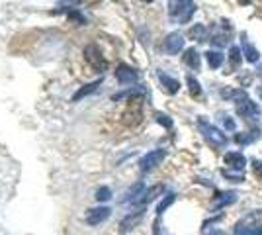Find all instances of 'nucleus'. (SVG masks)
Here are the masks:
<instances>
[{
  "label": "nucleus",
  "instance_id": "obj_32",
  "mask_svg": "<svg viewBox=\"0 0 262 235\" xmlns=\"http://www.w3.org/2000/svg\"><path fill=\"white\" fill-rule=\"evenodd\" d=\"M258 94H260V98H262V87H258Z\"/></svg>",
  "mask_w": 262,
  "mask_h": 235
},
{
  "label": "nucleus",
  "instance_id": "obj_19",
  "mask_svg": "<svg viewBox=\"0 0 262 235\" xmlns=\"http://www.w3.org/2000/svg\"><path fill=\"white\" fill-rule=\"evenodd\" d=\"M100 84H102V78H98V80H94V82H90V84H86V87H82V89H78L77 92H75V96H73V102H80L84 96H88V94H92L94 90L98 89Z\"/></svg>",
  "mask_w": 262,
  "mask_h": 235
},
{
  "label": "nucleus",
  "instance_id": "obj_5",
  "mask_svg": "<svg viewBox=\"0 0 262 235\" xmlns=\"http://www.w3.org/2000/svg\"><path fill=\"white\" fill-rule=\"evenodd\" d=\"M164 157H166V151H164V149H153V151H149L147 155H143L141 161H139L141 173H149V170L157 168L164 161Z\"/></svg>",
  "mask_w": 262,
  "mask_h": 235
},
{
  "label": "nucleus",
  "instance_id": "obj_26",
  "mask_svg": "<svg viewBox=\"0 0 262 235\" xmlns=\"http://www.w3.org/2000/svg\"><path fill=\"white\" fill-rule=\"evenodd\" d=\"M98 202H108L110 198H112V190H110L108 186H102V188H98L96 190V196H94Z\"/></svg>",
  "mask_w": 262,
  "mask_h": 235
},
{
  "label": "nucleus",
  "instance_id": "obj_2",
  "mask_svg": "<svg viewBox=\"0 0 262 235\" xmlns=\"http://www.w3.org/2000/svg\"><path fill=\"white\" fill-rule=\"evenodd\" d=\"M235 235H262V210L247 213L235 224Z\"/></svg>",
  "mask_w": 262,
  "mask_h": 235
},
{
  "label": "nucleus",
  "instance_id": "obj_28",
  "mask_svg": "<svg viewBox=\"0 0 262 235\" xmlns=\"http://www.w3.org/2000/svg\"><path fill=\"white\" fill-rule=\"evenodd\" d=\"M223 125H225V130H229V132H235L237 130V123L233 118H223Z\"/></svg>",
  "mask_w": 262,
  "mask_h": 235
},
{
  "label": "nucleus",
  "instance_id": "obj_24",
  "mask_svg": "<svg viewBox=\"0 0 262 235\" xmlns=\"http://www.w3.org/2000/svg\"><path fill=\"white\" fill-rule=\"evenodd\" d=\"M221 175H223V179L231 180V182H243V180H245V175H243V173H237V170H227V168H223Z\"/></svg>",
  "mask_w": 262,
  "mask_h": 235
},
{
  "label": "nucleus",
  "instance_id": "obj_15",
  "mask_svg": "<svg viewBox=\"0 0 262 235\" xmlns=\"http://www.w3.org/2000/svg\"><path fill=\"white\" fill-rule=\"evenodd\" d=\"M159 80H161V84H163L164 90H166L168 94H176V92L180 90V82H178L176 78L168 77V75L163 73V71H159Z\"/></svg>",
  "mask_w": 262,
  "mask_h": 235
},
{
  "label": "nucleus",
  "instance_id": "obj_9",
  "mask_svg": "<svg viewBox=\"0 0 262 235\" xmlns=\"http://www.w3.org/2000/svg\"><path fill=\"white\" fill-rule=\"evenodd\" d=\"M116 78L120 84H133L137 82V71L129 65H120L116 69Z\"/></svg>",
  "mask_w": 262,
  "mask_h": 235
},
{
  "label": "nucleus",
  "instance_id": "obj_8",
  "mask_svg": "<svg viewBox=\"0 0 262 235\" xmlns=\"http://www.w3.org/2000/svg\"><path fill=\"white\" fill-rule=\"evenodd\" d=\"M225 165L229 167V170H237V173H243L245 167H247V159L243 153L239 151H231V153H225Z\"/></svg>",
  "mask_w": 262,
  "mask_h": 235
},
{
  "label": "nucleus",
  "instance_id": "obj_31",
  "mask_svg": "<svg viewBox=\"0 0 262 235\" xmlns=\"http://www.w3.org/2000/svg\"><path fill=\"white\" fill-rule=\"evenodd\" d=\"M69 16H71V18H73V20H77L78 24H84V22H86V18H84V16H80V14H78V12H71V14H69Z\"/></svg>",
  "mask_w": 262,
  "mask_h": 235
},
{
  "label": "nucleus",
  "instance_id": "obj_20",
  "mask_svg": "<svg viewBox=\"0 0 262 235\" xmlns=\"http://www.w3.org/2000/svg\"><path fill=\"white\" fill-rule=\"evenodd\" d=\"M206 59H208V65L211 69H219L223 65V53L221 51H213V49H209L208 53H206Z\"/></svg>",
  "mask_w": 262,
  "mask_h": 235
},
{
  "label": "nucleus",
  "instance_id": "obj_25",
  "mask_svg": "<svg viewBox=\"0 0 262 235\" xmlns=\"http://www.w3.org/2000/svg\"><path fill=\"white\" fill-rule=\"evenodd\" d=\"M174 198H176V194H172V192H170V194H166V196L163 198V202H161V204L157 206V213L161 216V213H163L164 210H166V208H168V206H170V204L174 202Z\"/></svg>",
  "mask_w": 262,
  "mask_h": 235
},
{
  "label": "nucleus",
  "instance_id": "obj_30",
  "mask_svg": "<svg viewBox=\"0 0 262 235\" xmlns=\"http://www.w3.org/2000/svg\"><path fill=\"white\" fill-rule=\"evenodd\" d=\"M211 44H215V45H225V44H227V41H225V35H223V34L213 35V37H211Z\"/></svg>",
  "mask_w": 262,
  "mask_h": 235
},
{
  "label": "nucleus",
  "instance_id": "obj_33",
  "mask_svg": "<svg viewBox=\"0 0 262 235\" xmlns=\"http://www.w3.org/2000/svg\"><path fill=\"white\" fill-rule=\"evenodd\" d=\"M143 2H155V0H143Z\"/></svg>",
  "mask_w": 262,
  "mask_h": 235
},
{
  "label": "nucleus",
  "instance_id": "obj_6",
  "mask_svg": "<svg viewBox=\"0 0 262 235\" xmlns=\"http://www.w3.org/2000/svg\"><path fill=\"white\" fill-rule=\"evenodd\" d=\"M182 47H184V35L180 34V32H172V34L166 35V39H164V51L168 55H178L182 51Z\"/></svg>",
  "mask_w": 262,
  "mask_h": 235
},
{
  "label": "nucleus",
  "instance_id": "obj_1",
  "mask_svg": "<svg viewBox=\"0 0 262 235\" xmlns=\"http://www.w3.org/2000/svg\"><path fill=\"white\" fill-rule=\"evenodd\" d=\"M198 130H200L202 137H204L213 149H225V147H227V141H229L227 135L223 134L221 130H217L213 123H209L206 118H198Z\"/></svg>",
  "mask_w": 262,
  "mask_h": 235
},
{
  "label": "nucleus",
  "instance_id": "obj_22",
  "mask_svg": "<svg viewBox=\"0 0 262 235\" xmlns=\"http://www.w3.org/2000/svg\"><path fill=\"white\" fill-rule=\"evenodd\" d=\"M241 61H243V57H241V49L239 47H231L229 49V69H227V73H231L233 69L239 67Z\"/></svg>",
  "mask_w": 262,
  "mask_h": 235
},
{
  "label": "nucleus",
  "instance_id": "obj_14",
  "mask_svg": "<svg viewBox=\"0 0 262 235\" xmlns=\"http://www.w3.org/2000/svg\"><path fill=\"white\" fill-rule=\"evenodd\" d=\"M143 192H145V184H143V182H137V184H133L129 190L123 194L121 202H131V204H137V202L141 200Z\"/></svg>",
  "mask_w": 262,
  "mask_h": 235
},
{
  "label": "nucleus",
  "instance_id": "obj_23",
  "mask_svg": "<svg viewBox=\"0 0 262 235\" xmlns=\"http://www.w3.org/2000/svg\"><path fill=\"white\" fill-rule=\"evenodd\" d=\"M186 82H188V90H190L192 98H200V96H202V84H200L192 75L186 77Z\"/></svg>",
  "mask_w": 262,
  "mask_h": 235
},
{
  "label": "nucleus",
  "instance_id": "obj_29",
  "mask_svg": "<svg viewBox=\"0 0 262 235\" xmlns=\"http://www.w3.org/2000/svg\"><path fill=\"white\" fill-rule=\"evenodd\" d=\"M252 168H254V175L262 179V163L258 161V159H254V161H252Z\"/></svg>",
  "mask_w": 262,
  "mask_h": 235
},
{
  "label": "nucleus",
  "instance_id": "obj_17",
  "mask_svg": "<svg viewBox=\"0 0 262 235\" xmlns=\"http://www.w3.org/2000/svg\"><path fill=\"white\" fill-rule=\"evenodd\" d=\"M164 192V186L163 184H157V186H151L149 190L143 192L141 200L137 202V204H141V206H147V204H151L153 200H157L159 198V194H163Z\"/></svg>",
  "mask_w": 262,
  "mask_h": 235
},
{
  "label": "nucleus",
  "instance_id": "obj_11",
  "mask_svg": "<svg viewBox=\"0 0 262 235\" xmlns=\"http://www.w3.org/2000/svg\"><path fill=\"white\" fill-rule=\"evenodd\" d=\"M237 192L235 190H227V192H217V196H213V210H221L225 206H231L237 202Z\"/></svg>",
  "mask_w": 262,
  "mask_h": 235
},
{
  "label": "nucleus",
  "instance_id": "obj_21",
  "mask_svg": "<svg viewBox=\"0 0 262 235\" xmlns=\"http://www.w3.org/2000/svg\"><path fill=\"white\" fill-rule=\"evenodd\" d=\"M188 35H190L192 39H196V41H206V39H208V30H206L204 24H196V26L188 32Z\"/></svg>",
  "mask_w": 262,
  "mask_h": 235
},
{
  "label": "nucleus",
  "instance_id": "obj_27",
  "mask_svg": "<svg viewBox=\"0 0 262 235\" xmlns=\"http://www.w3.org/2000/svg\"><path fill=\"white\" fill-rule=\"evenodd\" d=\"M157 122L161 123V125H164V127H168V130L172 127V120L166 114H157Z\"/></svg>",
  "mask_w": 262,
  "mask_h": 235
},
{
  "label": "nucleus",
  "instance_id": "obj_7",
  "mask_svg": "<svg viewBox=\"0 0 262 235\" xmlns=\"http://www.w3.org/2000/svg\"><path fill=\"white\" fill-rule=\"evenodd\" d=\"M84 57H86V61L96 71H100V73L106 71V61H104V57H102V53H100V49L96 45H88L86 49H84Z\"/></svg>",
  "mask_w": 262,
  "mask_h": 235
},
{
  "label": "nucleus",
  "instance_id": "obj_16",
  "mask_svg": "<svg viewBox=\"0 0 262 235\" xmlns=\"http://www.w3.org/2000/svg\"><path fill=\"white\" fill-rule=\"evenodd\" d=\"M184 63L188 65V67L192 69V71H200V67H202V59H200V53H198L194 47H190V49H186L184 53Z\"/></svg>",
  "mask_w": 262,
  "mask_h": 235
},
{
  "label": "nucleus",
  "instance_id": "obj_3",
  "mask_svg": "<svg viewBox=\"0 0 262 235\" xmlns=\"http://www.w3.org/2000/svg\"><path fill=\"white\" fill-rule=\"evenodd\" d=\"M196 12L194 0H170L168 2V14L174 22L186 24Z\"/></svg>",
  "mask_w": 262,
  "mask_h": 235
},
{
  "label": "nucleus",
  "instance_id": "obj_12",
  "mask_svg": "<svg viewBox=\"0 0 262 235\" xmlns=\"http://www.w3.org/2000/svg\"><path fill=\"white\" fill-rule=\"evenodd\" d=\"M143 213H145V210H137V212H131L129 216H125V218L121 220V224H120L121 233H127V231H131V229H133V227H135V225L143 220Z\"/></svg>",
  "mask_w": 262,
  "mask_h": 235
},
{
  "label": "nucleus",
  "instance_id": "obj_10",
  "mask_svg": "<svg viewBox=\"0 0 262 235\" xmlns=\"http://www.w3.org/2000/svg\"><path fill=\"white\" fill-rule=\"evenodd\" d=\"M110 208L106 206H100V208H92V210H88V216H86V224L88 225H100L102 222H106L110 218Z\"/></svg>",
  "mask_w": 262,
  "mask_h": 235
},
{
  "label": "nucleus",
  "instance_id": "obj_18",
  "mask_svg": "<svg viewBox=\"0 0 262 235\" xmlns=\"http://www.w3.org/2000/svg\"><path fill=\"white\" fill-rule=\"evenodd\" d=\"M221 96L225 98V100H231V102H241V100H245V98H249L247 96V92L245 90H241V89H223L221 90Z\"/></svg>",
  "mask_w": 262,
  "mask_h": 235
},
{
  "label": "nucleus",
  "instance_id": "obj_13",
  "mask_svg": "<svg viewBox=\"0 0 262 235\" xmlns=\"http://www.w3.org/2000/svg\"><path fill=\"white\" fill-rule=\"evenodd\" d=\"M241 44H243V53H245V59H247L249 63H256V61L260 59V53H258V49H256V47H254V45L249 41L247 34H241Z\"/></svg>",
  "mask_w": 262,
  "mask_h": 235
},
{
  "label": "nucleus",
  "instance_id": "obj_4",
  "mask_svg": "<svg viewBox=\"0 0 262 235\" xmlns=\"http://www.w3.org/2000/svg\"><path fill=\"white\" fill-rule=\"evenodd\" d=\"M235 106H237V114H239L247 123H251V127L256 125V122L260 120V116H262L260 108H258L251 98H245V100L237 102Z\"/></svg>",
  "mask_w": 262,
  "mask_h": 235
}]
</instances>
